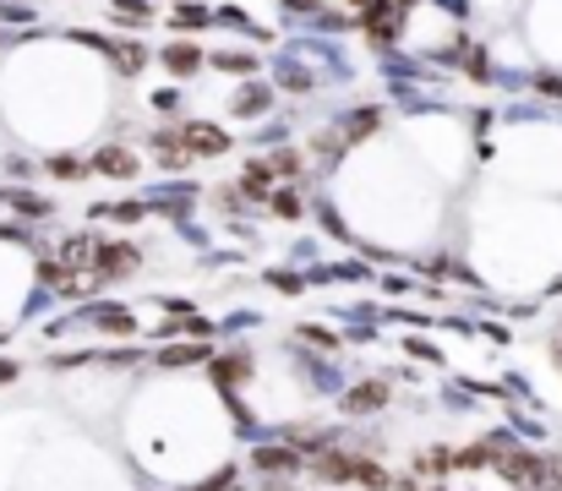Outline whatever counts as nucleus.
<instances>
[{"mask_svg":"<svg viewBox=\"0 0 562 491\" xmlns=\"http://www.w3.org/2000/svg\"><path fill=\"white\" fill-rule=\"evenodd\" d=\"M176 143H187L191 154H224V132L218 126H187Z\"/></svg>","mask_w":562,"mask_h":491,"instance_id":"f257e3e1","label":"nucleus"},{"mask_svg":"<svg viewBox=\"0 0 562 491\" xmlns=\"http://www.w3.org/2000/svg\"><path fill=\"white\" fill-rule=\"evenodd\" d=\"M196 60H202V55H196V49H191V44H176V49H170V55H165V66H170V71H176V77H191V71H196Z\"/></svg>","mask_w":562,"mask_h":491,"instance_id":"f03ea898","label":"nucleus"},{"mask_svg":"<svg viewBox=\"0 0 562 491\" xmlns=\"http://www.w3.org/2000/svg\"><path fill=\"white\" fill-rule=\"evenodd\" d=\"M99 169H110V175H132V169H137V159H132V154H104V159H99Z\"/></svg>","mask_w":562,"mask_h":491,"instance_id":"7ed1b4c3","label":"nucleus"},{"mask_svg":"<svg viewBox=\"0 0 562 491\" xmlns=\"http://www.w3.org/2000/svg\"><path fill=\"white\" fill-rule=\"evenodd\" d=\"M262 104H268V93H262V88H251V93H240V99H235V110H240V115H257Z\"/></svg>","mask_w":562,"mask_h":491,"instance_id":"20e7f679","label":"nucleus"},{"mask_svg":"<svg viewBox=\"0 0 562 491\" xmlns=\"http://www.w3.org/2000/svg\"><path fill=\"white\" fill-rule=\"evenodd\" d=\"M202 16H207V11H196V5H181V11H176L181 27H202Z\"/></svg>","mask_w":562,"mask_h":491,"instance_id":"39448f33","label":"nucleus"},{"mask_svg":"<svg viewBox=\"0 0 562 491\" xmlns=\"http://www.w3.org/2000/svg\"><path fill=\"white\" fill-rule=\"evenodd\" d=\"M137 66H143V49L126 44V49H121V71H137Z\"/></svg>","mask_w":562,"mask_h":491,"instance_id":"423d86ee","label":"nucleus"}]
</instances>
